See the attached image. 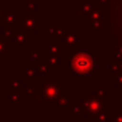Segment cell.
Masks as SVG:
<instances>
[{"mask_svg":"<svg viewBox=\"0 0 122 122\" xmlns=\"http://www.w3.org/2000/svg\"><path fill=\"white\" fill-rule=\"evenodd\" d=\"M102 16V25L93 32L98 40V50L104 62L113 64L122 62V0H96Z\"/></svg>","mask_w":122,"mask_h":122,"instance_id":"obj_1","label":"cell"},{"mask_svg":"<svg viewBox=\"0 0 122 122\" xmlns=\"http://www.w3.org/2000/svg\"><path fill=\"white\" fill-rule=\"evenodd\" d=\"M74 70L76 74L96 75L97 74V54L84 53L74 58Z\"/></svg>","mask_w":122,"mask_h":122,"instance_id":"obj_2","label":"cell"},{"mask_svg":"<svg viewBox=\"0 0 122 122\" xmlns=\"http://www.w3.org/2000/svg\"><path fill=\"white\" fill-rule=\"evenodd\" d=\"M87 25L88 26L96 28V29H100L101 25H102V16H101V12L98 8H95L93 13H91V16L87 20Z\"/></svg>","mask_w":122,"mask_h":122,"instance_id":"obj_3","label":"cell"},{"mask_svg":"<svg viewBox=\"0 0 122 122\" xmlns=\"http://www.w3.org/2000/svg\"><path fill=\"white\" fill-rule=\"evenodd\" d=\"M92 92L98 101H101V102H109V89L108 88H93Z\"/></svg>","mask_w":122,"mask_h":122,"instance_id":"obj_4","label":"cell"},{"mask_svg":"<svg viewBox=\"0 0 122 122\" xmlns=\"http://www.w3.org/2000/svg\"><path fill=\"white\" fill-rule=\"evenodd\" d=\"M108 122H122V112H109Z\"/></svg>","mask_w":122,"mask_h":122,"instance_id":"obj_5","label":"cell"},{"mask_svg":"<svg viewBox=\"0 0 122 122\" xmlns=\"http://www.w3.org/2000/svg\"><path fill=\"white\" fill-rule=\"evenodd\" d=\"M113 83L116 84V87H118V88H122V74L117 75V76L113 79Z\"/></svg>","mask_w":122,"mask_h":122,"instance_id":"obj_6","label":"cell"}]
</instances>
